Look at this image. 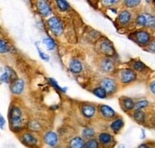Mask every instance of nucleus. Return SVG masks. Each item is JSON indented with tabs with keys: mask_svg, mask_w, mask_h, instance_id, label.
Listing matches in <instances>:
<instances>
[{
	"mask_svg": "<svg viewBox=\"0 0 155 148\" xmlns=\"http://www.w3.org/2000/svg\"><path fill=\"white\" fill-rule=\"evenodd\" d=\"M48 26L55 36H60L63 32V24L60 21V19L56 16H52L49 18Z\"/></svg>",
	"mask_w": 155,
	"mask_h": 148,
	"instance_id": "obj_3",
	"label": "nucleus"
},
{
	"mask_svg": "<svg viewBox=\"0 0 155 148\" xmlns=\"http://www.w3.org/2000/svg\"><path fill=\"white\" fill-rule=\"evenodd\" d=\"M15 79H16L15 73L13 72L11 68H8V67L6 68L5 73L1 77H0V80L3 81V82H6V83H9V82L12 83L13 80H15Z\"/></svg>",
	"mask_w": 155,
	"mask_h": 148,
	"instance_id": "obj_15",
	"label": "nucleus"
},
{
	"mask_svg": "<svg viewBox=\"0 0 155 148\" xmlns=\"http://www.w3.org/2000/svg\"><path fill=\"white\" fill-rule=\"evenodd\" d=\"M116 3H118V1H103V4H106V5H113Z\"/></svg>",
	"mask_w": 155,
	"mask_h": 148,
	"instance_id": "obj_39",
	"label": "nucleus"
},
{
	"mask_svg": "<svg viewBox=\"0 0 155 148\" xmlns=\"http://www.w3.org/2000/svg\"><path fill=\"white\" fill-rule=\"evenodd\" d=\"M97 139H98L100 145L107 147V146H110L112 144L113 136L107 132H101L97 137Z\"/></svg>",
	"mask_w": 155,
	"mask_h": 148,
	"instance_id": "obj_8",
	"label": "nucleus"
},
{
	"mask_svg": "<svg viewBox=\"0 0 155 148\" xmlns=\"http://www.w3.org/2000/svg\"><path fill=\"white\" fill-rule=\"evenodd\" d=\"M92 93H93V95H95L96 97H98L100 98H105L107 96V93L102 88V87H98V88L93 89Z\"/></svg>",
	"mask_w": 155,
	"mask_h": 148,
	"instance_id": "obj_25",
	"label": "nucleus"
},
{
	"mask_svg": "<svg viewBox=\"0 0 155 148\" xmlns=\"http://www.w3.org/2000/svg\"><path fill=\"white\" fill-rule=\"evenodd\" d=\"M86 140L81 137L76 136L73 137L69 143V148H85Z\"/></svg>",
	"mask_w": 155,
	"mask_h": 148,
	"instance_id": "obj_16",
	"label": "nucleus"
},
{
	"mask_svg": "<svg viewBox=\"0 0 155 148\" xmlns=\"http://www.w3.org/2000/svg\"><path fill=\"white\" fill-rule=\"evenodd\" d=\"M100 146L101 145L98 142V139L95 138L86 140L85 143V148H100Z\"/></svg>",
	"mask_w": 155,
	"mask_h": 148,
	"instance_id": "obj_24",
	"label": "nucleus"
},
{
	"mask_svg": "<svg viewBox=\"0 0 155 148\" xmlns=\"http://www.w3.org/2000/svg\"><path fill=\"white\" fill-rule=\"evenodd\" d=\"M150 50L151 52L155 53V42H153V43H151V44L150 45Z\"/></svg>",
	"mask_w": 155,
	"mask_h": 148,
	"instance_id": "obj_40",
	"label": "nucleus"
},
{
	"mask_svg": "<svg viewBox=\"0 0 155 148\" xmlns=\"http://www.w3.org/2000/svg\"><path fill=\"white\" fill-rule=\"evenodd\" d=\"M100 87H102L107 94H113L117 89V84L114 79L105 77L100 81Z\"/></svg>",
	"mask_w": 155,
	"mask_h": 148,
	"instance_id": "obj_4",
	"label": "nucleus"
},
{
	"mask_svg": "<svg viewBox=\"0 0 155 148\" xmlns=\"http://www.w3.org/2000/svg\"><path fill=\"white\" fill-rule=\"evenodd\" d=\"M36 6H37L38 12L44 17L49 16L51 13V8L46 1H38Z\"/></svg>",
	"mask_w": 155,
	"mask_h": 148,
	"instance_id": "obj_13",
	"label": "nucleus"
},
{
	"mask_svg": "<svg viewBox=\"0 0 155 148\" xmlns=\"http://www.w3.org/2000/svg\"><path fill=\"white\" fill-rule=\"evenodd\" d=\"M135 38L139 44L147 45L150 41V35L146 31H138L135 33Z\"/></svg>",
	"mask_w": 155,
	"mask_h": 148,
	"instance_id": "obj_14",
	"label": "nucleus"
},
{
	"mask_svg": "<svg viewBox=\"0 0 155 148\" xmlns=\"http://www.w3.org/2000/svg\"><path fill=\"white\" fill-rule=\"evenodd\" d=\"M24 87H25V83L23 80L20 78H16L11 83L10 89H11V92L12 94H15V95H20V94L23 92Z\"/></svg>",
	"mask_w": 155,
	"mask_h": 148,
	"instance_id": "obj_9",
	"label": "nucleus"
},
{
	"mask_svg": "<svg viewBox=\"0 0 155 148\" xmlns=\"http://www.w3.org/2000/svg\"><path fill=\"white\" fill-rule=\"evenodd\" d=\"M150 89L151 93H152V94H154V95H155V80H154V81H152V82L150 83Z\"/></svg>",
	"mask_w": 155,
	"mask_h": 148,
	"instance_id": "obj_37",
	"label": "nucleus"
},
{
	"mask_svg": "<svg viewBox=\"0 0 155 148\" xmlns=\"http://www.w3.org/2000/svg\"><path fill=\"white\" fill-rule=\"evenodd\" d=\"M137 148H151V147L147 143H141L140 145H138Z\"/></svg>",
	"mask_w": 155,
	"mask_h": 148,
	"instance_id": "obj_38",
	"label": "nucleus"
},
{
	"mask_svg": "<svg viewBox=\"0 0 155 148\" xmlns=\"http://www.w3.org/2000/svg\"><path fill=\"white\" fill-rule=\"evenodd\" d=\"M147 17V27L150 28H155V16L150 13H145Z\"/></svg>",
	"mask_w": 155,
	"mask_h": 148,
	"instance_id": "obj_29",
	"label": "nucleus"
},
{
	"mask_svg": "<svg viewBox=\"0 0 155 148\" xmlns=\"http://www.w3.org/2000/svg\"><path fill=\"white\" fill-rule=\"evenodd\" d=\"M8 52H10V46L8 45V43H7L5 40L0 38V53H5Z\"/></svg>",
	"mask_w": 155,
	"mask_h": 148,
	"instance_id": "obj_31",
	"label": "nucleus"
},
{
	"mask_svg": "<svg viewBox=\"0 0 155 148\" xmlns=\"http://www.w3.org/2000/svg\"><path fill=\"white\" fill-rule=\"evenodd\" d=\"M131 20V13L129 11H122L118 15V22L121 25H127Z\"/></svg>",
	"mask_w": 155,
	"mask_h": 148,
	"instance_id": "obj_18",
	"label": "nucleus"
},
{
	"mask_svg": "<svg viewBox=\"0 0 155 148\" xmlns=\"http://www.w3.org/2000/svg\"><path fill=\"white\" fill-rule=\"evenodd\" d=\"M95 130H94V128H92V127H85V128L82 130V137L84 139H93L94 137H95Z\"/></svg>",
	"mask_w": 155,
	"mask_h": 148,
	"instance_id": "obj_20",
	"label": "nucleus"
},
{
	"mask_svg": "<svg viewBox=\"0 0 155 148\" xmlns=\"http://www.w3.org/2000/svg\"><path fill=\"white\" fill-rule=\"evenodd\" d=\"M49 80H50L51 84L53 87H55V89H56V90H58V91H60V92H65V91H67V88H61V87H60V86L58 85V83L55 81L54 79L50 78Z\"/></svg>",
	"mask_w": 155,
	"mask_h": 148,
	"instance_id": "obj_34",
	"label": "nucleus"
},
{
	"mask_svg": "<svg viewBox=\"0 0 155 148\" xmlns=\"http://www.w3.org/2000/svg\"><path fill=\"white\" fill-rule=\"evenodd\" d=\"M149 102L146 99H142V100H139V102L134 103V110H142L144 108L149 105Z\"/></svg>",
	"mask_w": 155,
	"mask_h": 148,
	"instance_id": "obj_26",
	"label": "nucleus"
},
{
	"mask_svg": "<svg viewBox=\"0 0 155 148\" xmlns=\"http://www.w3.org/2000/svg\"><path fill=\"white\" fill-rule=\"evenodd\" d=\"M41 124H40L36 120H31L28 123V129L31 131V132H39L41 130Z\"/></svg>",
	"mask_w": 155,
	"mask_h": 148,
	"instance_id": "obj_23",
	"label": "nucleus"
},
{
	"mask_svg": "<svg viewBox=\"0 0 155 148\" xmlns=\"http://www.w3.org/2000/svg\"><path fill=\"white\" fill-rule=\"evenodd\" d=\"M100 68L105 73H110L115 68V63L111 58L106 57L100 62Z\"/></svg>",
	"mask_w": 155,
	"mask_h": 148,
	"instance_id": "obj_11",
	"label": "nucleus"
},
{
	"mask_svg": "<svg viewBox=\"0 0 155 148\" xmlns=\"http://www.w3.org/2000/svg\"><path fill=\"white\" fill-rule=\"evenodd\" d=\"M19 139L23 145L29 148H35L38 146V138L35 136V133H32L31 131L23 132L20 135Z\"/></svg>",
	"mask_w": 155,
	"mask_h": 148,
	"instance_id": "obj_2",
	"label": "nucleus"
},
{
	"mask_svg": "<svg viewBox=\"0 0 155 148\" xmlns=\"http://www.w3.org/2000/svg\"><path fill=\"white\" fill-rule=\"evenodd\" d=\"M43 42L46 45L47 49H48V50H53V49L55 48V42L53 41V39L51 38V37H46V38H44Z\"/></svg>",
	"mask_w": 155,
	"mask_h": 148,
	"instance_id": "obj_28",
	"label": "nucleus"
},
{
	"mask_svg": "<svg viewBox=\"0 0 155 148\" xmlns=\"http://www.w3.org/2000/svg\"><path fill=\"white\" fill-rule=\"evenodd\" d=\"M132 118L139 124H142L146 120V115L142 110H134L132 114Z\"/></svg>",
	"mask_w": 155,
	"mask_h": 148,
	"instance_id": "obj_21",
	"label": "nucleus"
},
{
	"mask_svg": "<svg viewBox=\"0 0 155 148\" xmlns=\"http://www.w3.org/2000/svg\"><path fill=\"white\" fill-rule=\"evenodd\" d=\"M10 128L12 132L19 133L23 129V113L19 106H12L9 112Z\"/></svg>",
	"mask_w": 155,
	"mask_h": 148,
	"instance_id": "obj_1",
	"label": "nucleus"
},
{
	"mask_svg": "<svg viewBox=\"0 0 155 148\" xmlns=\"http://www.w3.org/2000/svg\"><path fill=\"white\" fill-rule=\"evenodd\" d=\"M5 125H6V120L4 119V117L0 114V129H4L5 128Z\"/></svg>",
	"mask_w": 155,
	"mask_h": 148,
	"instance_id": "obj_35",
	"label": "nucleus"
},
{
	"mask_svg": "<svg viewBox=\"0 0 155 148\" xmlns=\"http://www.w3.org/2000/svg\"><path fill=\"white\" fill-rule=\"evenodd\" d=\"M132 68L135 70V71H138V72H142L146 69V65L142 62V61H135L132 65Z\"/></svg>",
	"mask_w": 155,
	"mask_h": 148,
	"instance_id": "obj_32",
	"label": "nucleus"
},
{
	"mask_svg": "<svg viewBox=\"0 0 155 148\" xmlns=\"http://www.w3.org/2000/svg\"><path fill=\"white\" fill-rule=\"evenodd\" d=\"M37 50H38V53H39L40 57H41L42 59H44V60H49V57H48V56H46L42 51H40L39 47H37Z\"/></svg>",
	"mask_w": 155,
	"mask_h": 148,
	"instance_id": "obj_36",
	"label": "nucleus"
},
{
	"mask_svg": "<svg viewBox=\"0 0 155 148\" xmlns=\"http://www.w3.org/2000/svg\"><path fill=\"white\" fill-rule=\"evenodd\" d=\"M81 113H82L83 117L86 119H91L94 117L96 113V108L95 106L92 104H84L81 107Z\"/></svg>",
	"mask_w": 155,
	"mask_h": 148,
	"instance_id": "obj_10",
	"label": "nucleus"
},
{
	"mask_svg": "<svg viewBox=\"0 0 155 148\" xmlns=\"http://www.w3.org/2000/svg\"><path fill=\"white\" fill-rule=\"evenodd\" d=\"M43 142L51 147H55L59 143V137L55 132L47 131L43 135Z\"/></svg>",
	"mask_w": 155,
	"mask_h": 148,
	"instance_id": "obj_5",
	"label": "nucleus"
},
{
	"mask_svg": "<svg viewBox=\"0 0 155 148\" xmlns=\"http://www.w3.org/2000/svg\"><path fill=\"white\" fill-rule=\"evenodd\" d=\"M70 70L73 74H79L83 70V65L78 59H72L70 62Z\"/></svg>",
	"mask_w": 155,
	"mask_h": 148,
	"instance_id": "obj_19",
	"label": "nucleus"
},
{
	"mask_svg": "<svg viewBox=\"0 0 155 148\" xmlns=\"http://www.w3.org/2000/svg\"><path fill=\"white\" fill-rule=\"evenodd\" d=\"M120 79L124 84L130 83L136 79V74L131 69H124L120 73Z\"/></svg>",
	"mask_w": 155,
	"mask_h": 148,
	"instance_id": "obj_6",
	"label": "nucleus"
},
{
	"mask_svg": "<svg viewBox=\"0 0 155 148\" xmlns=\"http://www.w3.org/2000/svg\"><path fill=\"white\" fill-rule=\"evenodd\" d=\"M122 107L125 111H130L134 109V102L130 98H125L122 100Z\"/></svg>",
	"mask_w": 155,
	"mask_h": 148,
	"instance_id": "obj_22",
	"label": "nucleus"
},
{
	"mask_svg": "<svg viewBox=\"0 0 155 148\" xmlns=\"http://www.w3.org/2000/svg\"><path fill=\"white\" fill-rule=\"evenodd\" d=\"M117 148H126V147H125L124 145H120V146H119V147H117Z\"/></svg>",
	"mask_w": 155,
	"mask_h": 148,
	"instance_id": "obj_41",
	"label": "nucleus"
},
{
	"mask_svg": "<svg viewBox=\"0 0 155 148\" xmlns=\"http://www.w3.org/2000/svg\"><path fill=\"white\" fill-rule=\"evenodd\" d=\"M55 3H56V5L58 7V9L60 11H62V12H65V11H67L70 8L69 3L67 2V1H63V0H58V1H56Z\"/></svg>",
	"mask_w": 155,
	"mask_h": 148,
	"instance_id": "obj_30",
	"label": "nucleus"
},
{
	"mask_svg": "<svg viewBox=\"0 0 155 148\" xmlns=\"http://www.w3.org/2000/svg\"><path fill=\"white\" fill-rule=\"evenodd\" d=\"M124 127V120L123 119L121 118H116L114 119L112 122H110V130L113 132V133H119L121 131V129H122Z\"/></svg>",
	"mask_w": 155,
	"mask_h": 148,
	"instance_id": "obj_17",
	"label": "nucleus"
},
{
	"mask_svg": "<svg viewBox=\"0 0 155 148\" xmlns=\"http://www.w3.org/2000/svg\"><path fill=\"white\" fill-rule=\"evenodd\" d=\"M100 49L105 53V55L109 56V57L113 56L114 53H115V50H114V48H113L112 43L107 39L103 40L102 43H101V45H100Z\"/></svg>",
	"mask_w": 155,
	"mask_h": 148,
	"instance_id": "obj_12",
	"label": "nucleus"
},
{
	"mask_svg": "<svg viewBox=\"0 0 155 148\" xmlns=\"http://www.w3.org/2000/svg\"><path fill=\"white\" fill-rule=\"evenodd\" d=\"M124 3L127 8H134V7H136L140 4V1L139 0H126Z\"/></svg>",
	"mask_w": 155,
	"mask_h": 148,
	"instance_id": "obj_33",
	"label": "nucleus"
},
{
	"mask_svg": "<svg viewBox=\"0 0 155 148\" xmlns=\"http://www.w3.org/2000/svg\"><path fill=\"white\" fill-rule=\"evenodd\" d=\"M99 112H100V115L106 119H111L113 118H115V116H116L115 111H114L110 106L106 105V104L100 105Z\"/></svg>",
	"mask_w": 155,
	"mask_h": 148,
	"instance_id": "obj_7",
	"label": "nucleus"
},
{
	"mask_svg": "<svg viewBox=\"0 0 155 148\" xmlns=\"http://www.w3.org/2000/svg\"><path fill=\"white\" fill-rule=\"evenodd\" d=\"M136 23L141 27H147V17L145 13H141L136 17Z\"/></svg>",
	"mask_w": 155,
	"mask_h": 148,
	"instance_id": "obj_27",
	"label": "nucleus"
}]
</instances>
